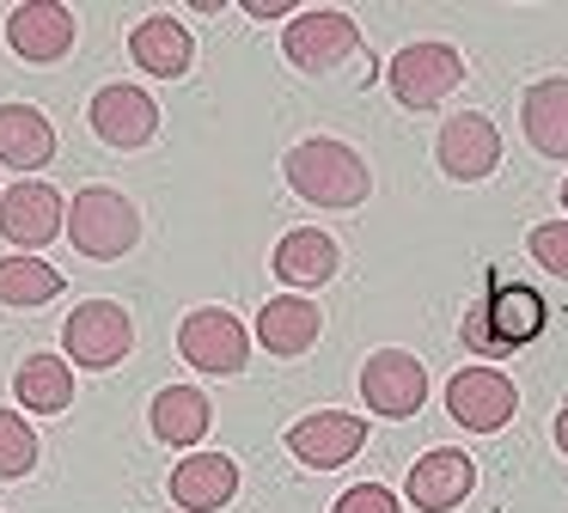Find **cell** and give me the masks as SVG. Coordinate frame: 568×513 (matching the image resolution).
<instances>
[{
	"instance_id": "cell-10",
	"label": "cell",
	"mask_w": 568,
	"mask_h": 513,
	"mask_svg": "<svg viewBox=\"0 0 568 513\" xmlns=\"http://www.w3.org/2000/svg\"><path fill=\"white\" fill-rule=\"evenodd\" d=\"M446 410H453V422L470 428V434H495V428L514 422L519 391H514V379L495 373V366H458V373L446 379Z\"/></svg>"
},
{
	"instance_id": "cell-6",
	"label": "cell",
	"mask_w": 568,
	"mask_h": 513,
	"mask_svg": "<svg viewBox=\"0 0 568 513\" xmlns=\"http://www.w3.org/2000/svg\"><path fill=\"white\" fill-rule=\"evenodd\" d=\"M178 354H184L196 373L233 379V373H245V361H251V336L226 305H196V312L178 324Z\"/></svg>"
},
{
	"instance_id": "cell-16",
	"label": "cell",
	"mask_w": 568,
	"mask_h": 513,
	"mask_svg": "<svg viewBox=\"0 0 568 513\" xmlns=\"http://www.w3.org/2000/svg\"><path fill=\"white\" fill-rule=\"evenodd\" d=\"M270 269H275V281H282L287 293L294 288H324V281H336V269H343V244H336L324 227H294L282 244H275Z\"/></svg>"
},
{
	"instance_id": "cell-21",
	"label": "cell",
	"mask_w": 568,
	"mask_h": 513,
	"mask_svg": "<svg viewBox=\"0 0 568 513\" xmlns=\"http://www.w3.org/2000/svg\"><path fill=\"white\" fill-rule=\"evenodd\" d=\"M148 428H153V440H165V446H196V440L214 428L209 391H196V385H165V391H153Z\"/></svg>"
},
{
	"instance_id": "cell-26",
	"label": "cell",
	"mask_w": 568,
	"mask_h": 513,
	"mask_svg": "<svg viewBox=\"0 0 568 513\" xmlns=\"http://www.w3.org/2000/svg\"><path fill=\"white\" fill-rule=\"evenodd\" d=\"M526 251L538 256L550 275L568 281V220H544V227H531V232H526Z\"/></svg>"
},
{
	"instance_id": "cell-7",
	"label": "cell",
	"mask_w": 568,
	"mask_h": 513,
	"mask_svg": "<svg viewBox=\"0 0 568 513\" xmlns=\"http://www.w3.org/2000/svg\"><path fill=\"white\" fill-rule=\"evenodd\" d=\"M282 56L294 61L300 73H331V68H343L348 56H361V24L336 7L294 12L287 31H282Z\"/></svg>"
},
{
	"instance_id": "cell-15",
	"label": "cell",
	"mask_w": 568,
	"mask_h": 513,
	"mask_svg": "<svg viewBox=\"0 0 568 513\" xmlns=\"http://www.w3.org/2000/svg\"><path fill=\"white\" fill-rule=\"evenodd\" d=\"M470 489H477V464H470L458 446H434V452H422V459L409 464L404 495H409V507H422V513H453Z\"/></svg>"
},
{
	"instance_id": "cell-1",
	"label": "cell",
	"mask_w": 568,
	"mask_h": 513,
	"mask_svg": "<svg viewBox=\"0 0 568 513\" xmlns=\"http://www.w3.org/2000/svg\"><path fill=\"white\" fill-rule=\"evenodd\" d=\"M282 178L294 183V195H306L312 208H361L373 195V171L336 134H306V141L287 147Z\"/></svg>"
},
{
	"instance_id": "cell-18",
	"label": "cell",
	"mask_w": 568,
	"mask_h": 513,
	"mask_svg": "<svg viewBox=\"0 0 568 513\" xmlns=\"http://www.w3.org/2000/svg\"><path fill=\"white\" fill-rule=\"evenodd\" d=\"M318 330H324V312L306 300V293H275V300L257 312V330H251V336H257L270 354L294 361V354H306L312 342H318Z\"/></svg>"
},
{
	"instance_id": "cell-11",
	"label": "cell",
	"mask_w": 568,
	"mask_h": 513,
	"mask_svg": "<svg viewBox=\"0 0 568 513\" xmlns=\"http://www.w3.org/2000/svg\"><path fill=\"white\" fill-rule=\"evenodd\" d=\"M87 122L92 134H99L104 147H116V153H135V147H148L153 134H160V104H153L141 86H99L87 104Z\"/></svg>"
},
{
	"instance_id": "cell-2",
	"label": "cell",
	"mask_w": 568,
	"mask_h": 513,
	"mask_svg": "<svg viewBox=\"0 0 568 513\" xmlns=\"http://www.w3.org/2000/svg\"><path fill=\"white\" fill-rule=\"evenodd\" d=\"M544 318H550V305H544L538 288H526V281H501V288L483 293V300L465 312L458 336H465V349L483 354V366H489V361H507L514 349H526V342H538Z\"/></svg>"
},
{
	"instance_id": "cell-4",
	"label": "cell",
	"mask_w": 568,
	"mask_h": 513,
	"mask_svg": "<svg viewBox=\"0 0 568 513\" xmlns=\"http://www.w3.org/2000/svg\"><path fill=\"white\" fill-rule=\"evenodd\" d=\"M385 80H392V98L404 110H434L440 98H453L458 86H465V56H458L453 43L422 37V43L397 49L392 68H385Z\"/></svg>"
},
{
	"instance_id": "cell-25",
	"label": "cell",
	"mask_w": 568,
	"mask_h": 513,
	"mask_svg": "<svg viewBox=\"0 0 568 513\" xmlns=\"http://www.w3.org/2000/svg\"><path fill=\"white\" fill-rule=\"evenodd\" d=\"M31 471H38V434L19 410H0V483H19Z\"/></svg>"
},
{
	"instance_id": "cell-12",
	"label": "cell",
	"mask_w": 568,
	"mask_h": 513,
	"mask_svg": "<svg viewBox=\"0 0 568 513\" xmlns=\"http://www.w3.org/2000/svg\"><path fill=\"white\" fill-rule=\"evenodd\" d=\"M434 159H440V171L453 183H483L495 165H501V129H495L483 110H458V117L440 122Z\"/></svg>"
},
{
	"instance_id": "cell-24",
	"label": "cell",
	"mask_w": 568,
	"mask_h": 513,
	"mask_svg": "<svg viewBox=\"0 0 568 513\" xmlns=\"http://www.w3.org/2000/svg\"><path fill=\"white\" fill-rule=\"evenodd\" d=\"M68 288V275L43 256H0V305H13V312H31V305H50L55 293Z\"/></svg>"
},
{
	"instance_id": "cell-8",
	"label": "cell",
	"mask_w": 568,
	"mask_h": 513,
	"mask_svg": "<svg viewBox=\"0 0 568 513\" xmlns=\"http://www.w3.org/2000/svg\"><path fill=\"white\" fill-rule=\"evenodd\" d=\"M361 398L385 422H409L428 403V366L409 349H373L367 366H361Z\"/></svg>"
},
{
	"instance_id": "cell-29",
	"label": "cell",
	"mask_w": 568,
	"mask_h": 513,
	"mask_svg": "<svg viewBox=\"0 0 568 513\" xmlns=\"http://www.w3.org/2000/svg\"><path fill=\"white\" fill-rule=\"evenodd\" d=\"M556 446L568 452V403H562V410H556Z\"/></svg>"
},
{
	"instance_id": "cell-19",
	"label": "cell",
	"mask_w": 568,
	"mask_h": 513,
	"mask_svg": "<svg viewBox=\"0 0 568 513\" xmlns=\"http://www.w3.org/2000/svg\"><path fill=\"white\" fill-rule=\"evenodd\" d=\"M239 495V464L226 452H190L172 471V501L184 513H214Z\"/></svg>"
},
{
	"instance_id": "cell-27",
	"label": "cell",
	"mask_w": 568,
	"mask_h": 513,
	"mask_svg": "<svg viewBox=\"0 0 568 513\" xmlns=\"http://www.w3.org/2000/svg\"><path fill=\"white\" fill-rule=\"evenodd\" d=\"M336 513H404V507H397V495L385 483H355L336 495Z\"/></svg>"
},
{
	"instance_id": "cell-14",
	"label": "cell",
	"mask_w": 568,
	"mask_h": 513,
	"mask_svg": "<svg viewBox=\"0 0 568 513\" xmlns=\"http://www.w3.org/2000/svg\"><path fill=\"white\" fill-rule=\"evenodd\" d=\"M7 43H13L19 61L50 68V61H62L68 49H74V12H68L62 0H26V7H13V19H7Z\"/></svg>"
},
{
	"instance_id": "cell-13",
	"label": "cell",
	"mask_w": 568,
	"mask_h": 513,
	"mask_svg": "<svg viewBox=\"0 0 568 513\" xmlns=\"http://www.w3.org/2000/svg\"><path fill=\"white\" fill-rule=\"evenodd\" d=\"M361 446H367V422L348 410H312L287 428V452L312 471H343Z\"/></svg>"
},
{
	"instance_id": "cell-20",
	"label": "cell",
	"mask_w": 568,
	"mask_h": 513,
	"mask_svg": "<svg viewBox=\"0 0 568 513\" xmlns=\"http://www.w3.org/2000/svg\"><path fill=\"white\" fill-rule=\"evenodd\" d=\"M519 129H526L531 153L568 159V80H562V73H556V80L526 86V98H519Z\"/></svg>"
},
{
	"instance_id": "cell-23",
	"label": "cell",
	"mask_w": 568,
	"mask_h": 513,
	"mask_svg": "<svg viewBox=\"0 0 568 513\" xmlns=\"http://www.w3.org/2000/svg\"><path fill=\"white\" fill-rule=\"evenodd\" d=\"M13 391L31 415H62L74 403V366L62 354H26L13 373Z\"/></svg>"
},
{
	"instance_id": "cell-30",
	"label": "cell",
	"mask_w": 568,
	"mask_h": 513,
	"mask_svg": "<svg viewBox=\"0 0 568 513\" xmlns=\"http://www.w3.org/2000/svg\"><path fill=\"white\" fill-rule=\"evenodd\" d=\"M562 208H568V178H562Z\"/></svg>"
},
{
	"instance_id": "cell-9",
	"label": "cell",
	"mask_w": 568,
	"mask_h": 513,
	"mask_svg": "<svg viewBox=\"0 0 568 513\" xmlns=\"http://www.w3.org/2000/svg\"><path fill=\"white\" fill-rule=\"evenodd\" d=\"M68 227V202L55 183L43 178H19L13 190H0V239L19 244V251H38V244H55Z\"/></svg>"
},
{
	"instance_id": "cell-5",
	"label": "cell",
	"mask_w": 568,
	"mask_h": 513,
	"mask_svg": "<svg viewBox=\"0 0 568 513\" xmlns=\"http://www.w3.org/2000/svg\"><path fill=\"white\" fill-rule=\"evenodd\" d=\"M62 349H68V366L104 373V366L129 361V349H135V324H129V312L116 300H87V305L68 312Z\"/></svg>"
},
{
	"instance_id": "cell-22",
	"label": "cell",
	"mask_w": 568,
	"mask_h": 513,
	"mask_svg": "<svg viewBox=\"0 0 568 513\" xmlns=\"http://www.w3.org/2000/svg\"><path fill=\"white\" fill-rule=\"evenodd\" d=\"M55 159V129L43 110L31 104H0V165L13 171H38Z\"/></svg>"
},
{
	"instance_id": "cell-28",
	"label": "cell",
	"mask_w": 568,
	"mask_h": 513,
	"mask_svg": "<svg viewBox=\"0 0 568 513\" xmlns=\"http://www.w3.org/2000/svg\"><path fill=\"white\" fill-rule=\"evenodd\" d=\"M245 12H251V19H294L287 0H245Z\"/></svg>"
},
{
	"instance_id": "cell-3",
	"label": "cell",
	"mask_w": 568,
	"mask_h": 513,
	"mask_svg": "<svg viewBox=\"0 0 568 513\" xmlns=\"http://www.w3.org/2000/svg\"><path fill=\"white\" fill-rule=\"evenodd\" d=\"M68 244H74L80 256H92V263H116V256H129L141 244V214L135 202H129L123 190H111V183H87V190L68 202Z\"/></svg>"
},
{
	"instance_id": "cell-17",
	"label": "cell",
	"mask_w": 568,
	"mask_h": 513,
	"mask_svg": "<svg viewBox=\"0 0 568 513\" xmlns=\"http://www.w3.org/2000/svg\"><path fill=\"white\" fill-rule=\"evenodd\" d=\"M129 56H135V68H148L153 80H184V73L196 68V37H190L172 12H153V19H141L135 31H129Z\"/></svg>"
}]
</instances>
